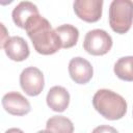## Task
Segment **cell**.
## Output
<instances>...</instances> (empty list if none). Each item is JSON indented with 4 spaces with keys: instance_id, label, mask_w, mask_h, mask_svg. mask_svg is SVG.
Segmentation results:
<instances>
[{
    "instance_id": "cell-17",
    "label": "cell",
    "mask_w": 133,
    "mask_h": 133,
    "mask_svg": "<svg viewBox=\"0 0 133 133\" xmlns=\"http://www.w3.org/2000/svg\"><path fill=\"white\" fill-rule=\"evenodd\" d=\"M5 133H24V132L19 128H10V129L6 130Z\"/></svg>"
},
{
    "instance_id": "cell-6",
    "label": "cell",
    "mask_w": 133,
    "mask_h": 133,
    "mask_svg": "<svg viewBox=\"0 0 133 133\" xmlns=\"http://www.w3.org/2000/svg\"><path fill=\"white\" fill-rule=\"evenodd\" d=\"M74 11L81 20L94 23L101 19L103 1L102 0H76L73 4Z\"/></svg>"
},
{
    "instance_id": "cell-16",
    "label": "cell",
    "mask_w": 133,
    "mask_h": 133,
    "mask_svg": "<svg viewBox=\"0 0 133 133\" xmlns=\"http://www.w3.org/2000/svg\"><path fill=\"white\" fill-rule=\"evenodd\" d=\"M0 25H1V29H2V36H1V44H0V47L3 48V47H4V44H5V42H6V39L4 38L5 35H6V29H5V27H4L3 24H0Z\"/></svg>"
},
{
    "instance_id": "cell-15",
    "label": "cell",
    "mask_w": 133,
    "mask_h": 133,
    "mask_svg": "<svg viewBox=\"0 0 133 133\" xmlns=\"http://www.w3.org/2000/svg\"><path fill=\"white\" fill-rule=\"evenodd\" d=\"M92 133H118L117 130L111 126H107V125H101L96 127L92 130Z\"/></svg>"
},
{
    "instance_id": "cell-11",
    "label": "cell",
    "mask_w": 133,
    "mask_h": 133,
    "mask_svg": "<svg viewBox=\"0 0 133 133\" xmlns=\"http://www.w3.org/2000/svg\"><path fill=\"white\" fill-rule=\"evenodd\" d=\"M38 14H39L38 8L35 4H33L30 1H21L17 6H15L11 16L14 23L18 27L25 29V25L27 21L31 17Z\"/></svg>"
},
{
    "instance_id": "cell-4",
    "label": "cell",
    "mask_w": 133,
    "mask_h": 133,
    "mask_svg": "<svg viewBox=\"0 0 133 133\" xmlns=\"http://www.w3.org/2000/svg\"><path fill=\"white\" fill-rule=\"evenodd\" d=\"M112 47V38L103 29L89 30L84 37V50L95 56H100L108 53Z\"/></svg>"
},
{
    "instance_id": "cell-14",
    "label": "cell",
    "mask_w": 133,
    "mask_h": 133,
    "mask_svg": "<svg viewBox=\"0 0 133 133\" xmlns=\"http://www.w3.org/2000/svg\"><path fill=\"white\" fill-rule=\"evenodd\" d=\"M116 77L124 81H133V56L121 57L113 68Z\"/></svg>"
},
{
    "instance_id": "cell-18",
    "label": "cell",
    "mask_w": 133,
    "mask_h": 133,
    "mask_svg": "<svg viewBox=\"0 0 133 133\" xmlns=\"http://www.w3.org/2000/svg\"><path fill=\"white\" fill-rule=\"evenodd\" d=\"M36 133H52V132H50L49 130H41V131H38Z\"/></svg>"
},
{
    "instance_id": "cell-1",
    "label": "cell",
    "mask_w": 133,
    "mask_h": 133,
    "mask_svg": "<svg viewBox=\"0 0 133 133\" xmlns=\"http://www.w3.org/2000/svg\"><path fill=\"white\" fill-rule=\"evenodd\" d=\"M25 30L35 51L39 54L51 55L61 48V43L55 29H53L50 22L39 14L31 17L27 21Z\"/></svg>"
},
{
    "instance_id": "cell-5",
    "label": "cell",
    "mask_w": 133,
    "mask_h": 133,
    "mask_svg": "<svg viewBox=\"0 0 133 133\" xmlns=\"http://www.w3.org/2000/svg\"><path fill=\"white\" fill-rule=\"evenodd\" d=\"M20 85L30 97L39 95L45 85V79L42 71L35 66H28L24 69L20 75Z\"/></svg>"
},
{
    "instance_id": "cell-10",
    "label": "cell",
    "mask_w": 133,
    "mask_h": 133,
    "mask_svg": "<svg viewBox=\"0 0 133 133\" xmlns=\"http://www.w3.org/2000/svg\"><path fill=\"white\" fill-rule=\"evenodd\" d=\"M47 105L56 112L64 111L70 103V94L69 91L59 85L51 87L47 94Z\"/></svg>"
},
{
    "instance_id": "cell-2",
    "label": "cell",
    "mask_w": 133,
    "mask_h": 133,
    "mask_svg": "<svg viewBox=\"0 0 133 133\" xmlns=\"http://www.w3.org/2000/svg\"><path fill=\"white\" fill-rule=\"evenodd\" d=\"M95 109L105 118L116 121L127 112V102L118 94L110 89H99L92 98Z\"/></svg>"
},
{
    "instance_id": "cell-13",
    "label": "cell",
    "mask_w": 133,
    "mask_h": 133,
    "mask_svg": "<svg viewBox=\"0 0 133 133\" xmlns=\"http://www.w3.org/2000/svg\"><path fill=\"white\" fill-rule=\"evenodd\" d=\"M46 128L52 133H73L74 125L72 121L62 115H54L46 123Z\"/></svg>"
},
{
    "instance_id": "cell-9",
    "label": "cell",
    "mask_w": 133,
    "mask_h": 133,
    "mask_svg": "<svg viewBox=\"0 0 133 133\" xmlns=\"http://www.w3.org/2000/svg\"><path fill=\"white\" fill-rule=\"evenodd\" d=\"M6 55L14 61H23L29 54V47L26 41L21 36H10L3 47Z\"/></svg>"
},
{
    "instance_id": "cell-19",
    "label": "cell",
    "mask_w": 133,
    "mask_h": 133,
    "mask_svg": "<svg viewBox=\"0 0 133 133\" xmlns=\"http://www.w3.org/2000/svg\"><path fill=\"white\" fill-rule=\"evenodd\" d=\"M132 114H133V110H132Z\"/></svg>"
},
{
    "instance_id": "cell-12",
    "label": "cell",
    "mask_w": 133,
    "mask_h": 133,
    "mask_svg": "<svg viewBox=\"0 0 133 133\" xmlns=\"http://www.w3.org/2000/svg\"><path fill=\"white\" fill-rule=\"evenodd\" d=\"M55 32L57 33L60 43H61V48L63 49H69L74 47L79 38V31L78 29L71 25V24H63L55 28Z\"/></svg>"
},
{
    "instance_id": "cell-8",
    "label": "cell",
    "mask_w": 133,
    "mask_h": 133,
    "mask_svg": "<svg viewBox=\"0 0 133 133\" xmlns=\"http://www.w3.org/2000/svg\"><path fill=\"white\" fill-rule=\"evenodd\" d=\"M69 73L73 81L78 84H85L92 78L94 69L85 58L74 57L69 62Z\"/></svg>"
},
{
    "instance_id": "cell-7",
    "label": "cell",
    "mask_w": 133,
    "mask_h": 133,
    "mask_svg": "<svg viewBox=\"0 0 133 133\" xmlns=\"http://www.w3.org/2000/svg\"><path fill=\"white\" fill-rule=\"evenodd\" d=\"M2 106L6 112L18 116L27 114L31 109L29 101L18 91L5 94L2 98Z\"/></svg>"
},
{
    "instance_id": "cell-3",
    "label": "cell",
    "mask_w": 133,
    "mask_h": 133,
    "mask_svg": "<svg viewBox=\"0 0 133 133\" xmlns=\"http://www.w3.org/2000/svg\"><path fill=\"white\" fill-rule=\"evenodd\" d=\"M133 23V1L113 0L109 6V25L119 34L128 32Z\"/></svg>"
}]
</instances>
